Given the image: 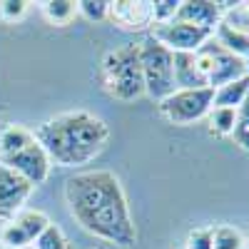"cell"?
Returning <instances> with one entry per match:
<instances>
[{"label":"cell","mask_w":249,"mask_h":249,"mask_svg":"<svg viewBox=\"0 0 249 249\" xmlns=\"http://www.w3.org/2000/svg\"><path fill=\"white\" fill-rule=\"evenodd\" d=\"M65 202L72 219L95 239L122 249L137 242V227L127 204V195L115 172H75L65 182Z\"/></svg>","instance_id":"1"},{"label":"cell","mask_w":249,"mask_h":249,"mask_svg":"<svg viewBox=\"0 0 249 249\" xmlns=\"http://www.w3.org/2000/svg\"><path fill=\"white\" fill-rule=\"evenodd\" d=\"M35 140L53 164L80 167V164H90L107 147L110 127L102 117L88 110H70L45 120L35 130Z\"/></svg>","instance_id":"2"},{"label":"cell","mask_w":249,"mask_h":249,"mask_svg":"<svg viewBox=\"0 0 249 249\" xmlns=\"http://www.w3.org/2000/svg\"><path fill=\"white\" fill-rule=\"evenodd\" d=\"M100 80L110 97L120 102H135L144 95V80L140 68V48L124 45L110 50L100 62Z\"/></svg>","instance_id":"3"},{"label":"cell","mask_w":249,"mask_h":249,"mask_svg":"<svg viewBox=\"0 0 249 249\" xmlns=\"http://www.w3.org/2000/svg\"><path fill=\"white\" fill-rule=\"evenodd\" d=\"M140 48V68L144 80V95H150L155 102L164 100L175 92V70H172V53L160 45L152 35L137 43Z\"/></svg>","instance_id":"4"},{"label":"cell","mask_w":249,"mask_h":249,"mask_svg":"<svg viewBox=\"0 0 249 249\" xmlns=\"http://www.w3.org/2000/svg\"><path fill=\"white\" fill-rule=\"evenodd\" d=\"M197 65L207 80V88H222L227 82H234L249 75V60H242L232 53H227L214 37H210L207 43L195 53Z\"/></svg>","instance_id":"5"},{"label":"cell","mask_w":249,"mask_h":249,"mask_svg":"<svg viewBox=\"0 0 249 249\" xmlns=\"http://www.w3.org/2000/svg\"><path fill=\"white\" fill-rule=\"evenodd\" d=\"M212 100H214V90L212 88H199V90H175L172 95H167L164 100L157 102L160 115L179 127L195 124L199 120H204L212 110Z\"/></svg>","instance_id":"6"},{"label":"cell","mask_w":249,"mask_h":249,"mask_svg":"<svg viewBox=\"0 0 249 249\" xmlns=\"http://www.w3.org/2000/svg\"><path fill=\"white\" fill-rule=\"evenodd\" d=\"M50 227V217L40 210H23L13 219L0 224V247L3 249H23L33 247L35 239Z\"/></svg>","instance_id":"7"},{"label":"cell","mask_w":249,"mask_h":249,"mask_svg":"<svg viewBox=\"0 0 249 249\" xmlns=\"http://www.w3.org/2000/svg\"><path fill=\"white\" fill-rule=\"evenodd\" d=\"M152 37L170 53H197L212 37V33L179 23V20H170V23H162V25H152Z\"/></svg>","instance_id":"8"},{"label":"cell","mask_w":249,"mask_h":249,"mask_svg":"<svg viewBox=\"0 0 249 249\" xmlns=\"http://www.w3.org/2000/svg\"><path fill=\"white\" fill-rule=\"evenodd\" d=\"M33 190L35 187L28 179H23L5 164H0V222H8L23 212Z\"/></svg>","instance_id":"9"},{"label":"cell","mask_w":249,"mask_h":249,"mask_svg":"<svg viewBox=\"0 0 249 249\" xmlns=\"http://www.w3.org/2000/svg\"><path fill=\"white\" fill-rule=\"evenodd\" d=\"M0 164H5V167H10L13 172H18L23 179H28L33 187L37 184H43L50 175V167H53V162L50 157L45 155V150L40 147V142H30L28 147H23L20 152H15L13 157L3 160Z\"/></svg>","instance_id":"10"},{"label":"cell","mask_w":249,"mask_h":249,"mask_svg":"<svg viewBox=\"0 0 249 249\" xmlns=\"http://www.w3.org/2000/svg\"><path fill=\"white\" fill-rule=\"evenodd\" d=\"M222 3H212V0H182L175 20L187 25H195L202 30H210L214 35V28L222 23Z\"/></svg>","instance_id":"11"},{"label":"cell","mask_w":249,"mask_h":249,"mask_svg":"<svg viewBox=\"0 0 249 249\" xmlns=\"http://www.w3.org/2000/svg\"><path fill=\"white\" fill-rule=\"evenodd\" d=\"M110 20L117 23L122 30H144L155 25L152 18V3H144V0H117L110 3Z\"/></svg>","instance_id":"12"},{"label":"cell","mask_w":249,"mask_h":249,"mask_svg":"<svg viewBox=\"0 0 249 249\" xmlns=\"http://www.w3.org/2000/svg\"><path fill=\"white\" fill-rule=\"evenodd\" d=\"M175 90H199L207 88V80L197 65L195 53H172Z\"/></svg>","instance_id":"13"},{"label":"cell","mask_w":249,"mask_h":249,"mask_svg":"<svg viewBox=\"0 0 249 249\" xmlns=\"http://www.w3.org/2000/svg\"><path fill=\"white\" fill-rule=\"evenodd\" d=\"M217 43L227 50L232 53L242 60H249V30H242V28H234L232 23H227V20H222V23L214 28V35H212Z\"/></svg>","instance_id":"14"},{"label":"cell","mask_w":249,"mask_h":249,"mask_svg":"<svg viewBox=\"0 0 249 249\" xmlns=\"http://www.w3.org/2000/svg\"><path fill=\"white\" fill-rule=\"evenodd\" d=\"M30 142H35V130L23 127V124H5L0 127V162L13 157L23 147H28Z\"/></svg>","instance_id":"15"},{"label":"cell","mask_w":249,"mask_h":249,"mask_svg":"<svg viewBox=\"0 0 249 249\" xmlns=\"http://www.w3.org/2000/svg\"><path fill=\"white\" fill-rule=\"evenodd\" d=\"M247 92H249V75L242 77V80L227 82V85L217 88L214 90V100H212V107H232V110H237L244 102Z\"/></svg>","instance_id":"16"},{"label":"cell","mask_w":249,"mask_h":249,"mask_svg":"<svg viewBox=\"0 0 249 249\" xmlns=\"http://www.w3.org/2000/svg\"><path fill=\"white\" fill-rule=\"evenodd\" d=\"M40 10H43V18L50 25L65 28L77 15V3L75 0H48V3H40Z\"/></svg>","instance_id":"17"},{"label":"cell","mask_w":249,"mask_h":249,"mask_svg":"<svg viewBox=\"0 0 249 249\" xmlns=\"http://www.w3.org/2000/svg\"><path fill=\"white\" fill-rule=\"evenodd\" d=\"M204 120H207V127H210V135L232 137L234 122H237V110H232V107H212Z\"/></svg>","instance_id":"18"},{"label":"cell","mask_w":249,"mask_h":249,"mask_svg":"<svg viewBox=\"0 0 249 249\" xmlns=\"http://www.w3.org/2000/svg\"><path fill=\"white\" fill-rule=\"evenodd\" d=\"M212 247L214 249H247V239L237 227L222 224V227H212Z\"/></svg>","instance_id":"19"},{"label":"cell","mask_w":249,"mask_h":249,"mask_svg":"<svg viewBox=\"0 0 249 249\" xmlns=\"http://www.w3.org/2000/svg\"><path fill=\"white\" fill-rule=\"evenodd\" d=\"M77 15L90 23H105L110 20V3L107 0H77Z\"/></svg>","instance_id":"20"},{"label":"cell","mask_w":249,"mask_h":249,"mask_svg":"<svg viewBox=\"0 0 249 249\" xmlns=\"http://www.w3.org/2000/svg\"><path fill=\"white\" fill-rule=\"evenodd\" d=\"M232 140L239 144L242 150H247V152H249V92H247L244 102L237 107V122H234Z\"/></svg>","instance_id":"21"},{"label":"cell","mask_w":249,"mask_h":249,"mask_svg":"<svg viewBox=\"0 0 249 249\" xmlns=\"http://www.w3.org/2000/svg\"><path fill=\"white\" fill-rule=\"evenodd\" d=\"M33 249H70V247H68V239H65V234H62V230L50 222L48 230L35 239Z\"/></svg>","instance_id":"22"},{"label":"cell","mask_w":249,"mask_h":249,"mask_svg":"<svg viewBox=\"0 0 249 249\" xmlns=\"http://www.w3.org/2000/svg\"><path fill=\"white\" fill-rule=\"evenodd\" d=\"M28 0H0V20L3 23H18L28 13Z\"/></svg>","instance_id":"23"},{"label":"cell","mask_w":249,"mask_h":249,"mask_svg":"<svg viewBox=\"0 0 249 249\" xmlns=\"http://www.w3.org/2000/svg\"><path fill=\"white\" fill-rule=\"evenodd\" d=\"M179 3H182V0H155V3H152L155 25H162V23H170V20H175Z\"/></svg>","instance_id":"24"},{"label":"cell","mask_w":249,"mask_h":249,"mask_svg":"<svg viewBox=\"0 0 249 249\" xmlns=\"http://www.w3.org/2000/svg\"><path fill=\"white\" fill-rule=\"evenodd\" d=\"M184 249H214L212 247V227H199L187 234Z\"/></svg>","instance_id":"25"},{"label":"cell","mask_w":249,"mask_h":249,"mask_svg":"<svg viewBox=\"0 0 249 249\" xmlns=\"http://www.w3.org/2000/svg\"><path fill=\"white\" fill-rule=\"evenodd\" d=\"M242 13H244V18H247V25H249V3H244V5H242Z\"/></svg>","instance_id":"26"},{"label":"cell","mask_w":249,"mask_h":249,"mask_svg":"<svg viewBox=\"0 0 249 249\" xmlns=\"http://www.w3.org/2000/svg\"><path fill=\"white\" fill-rule=\"evenodd\" d=\"M90 249H107V247H90Z\"/></svg>","instance_id":"27"},{"label":"cell","mask_w":249,"mask_h":249,"mask_svg":"<svg viewBox=\"0 0 249 249\" xmlns=\"http://www.w3.org/2000/svg\"><path fill=\"white\" fill-rule=\"evenodd\" d=\"M247 249H249V237H247Z\"/></svg>","instance_id":"28"},{"label":"cell","mask_w":249,"mask_h":249,"mask_svg":"<svg viewBox=\"0 0 249 249\" xmlns=\"http://www.w3.org/2000/svg\"><path fill=\"white\" fill-rule=\"evenodd\" d=\"M23 249H33V247H23Z\"/></svg>","instance_id":"29"}]
</instances>
